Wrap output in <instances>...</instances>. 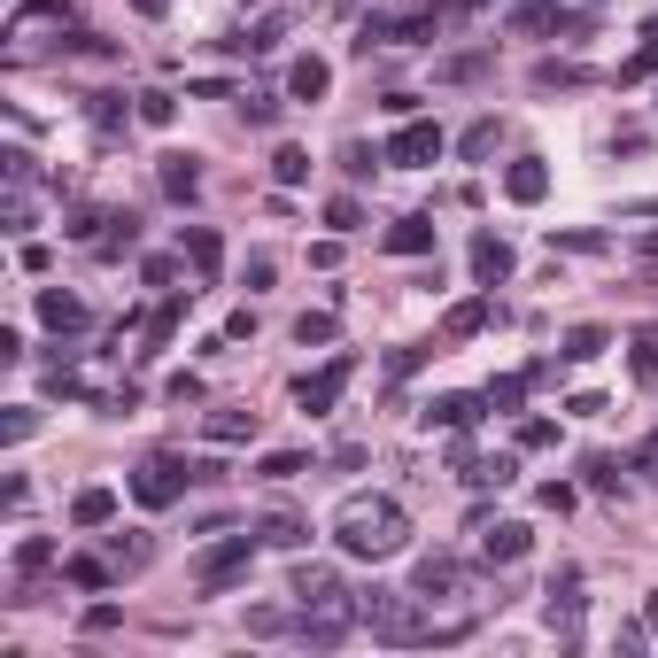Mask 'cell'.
<instances>
[{
  "label": "cell",
  "instance_id": "ba28073f",
  "mask_svg": "<svg viewBox=\"0 0 658 658\" xmlns=\"http://www.w3.org/2000/svg\"><path fill=\"white\" fill-rule=\"evenodd\" d=\"M480 558H488V566H519V558H527V527H519V519L488 527V535H480Z\"/></svg>",
  "mask_w": 658,
  "mask_h": 658
},
{
  "label": "cell",
  "instance_id": "9c48e42d",
  "mask_svg": "<svg viewBox=\"0 0 658 658\" xmlns=\"http://www.w3.org/2000/svg\"><path fill=\"white\" fill-rule=\"evenodd\" d=\"M473 279H480V287H496V279H511V248H504L496 233H480V240H473Z\"/></svg>",
  "mask_w": 658,
  "mask_h": 658
},
{
  "label": "cell",
  "instance_id": "5bb4252c",
  "mask_svg": "<svg viewBox=\"0 0 658 658\" xmlns=\"http://www.w3.org/2000/svg\"><path fill=\"white\" fill-rule=\"evenodd\" d=\"M473 419H480L473 395H442V403H426V426H449V434H465Z\"/></svg>",
  "mask_w": 658,
  "mask_h": 658
},
{
  "label": "cell",
  "instance_id": "484cf974",
  "mask_svg": "<svg viewBox=\"0 0 658 658\" xmlns=\"http://www.w3.org/2000/svg\"><path fill=\"white\" fill-rule=\"evenodd\" d=\"M47 566H55V542H39V535L16 542V573H47Z\"/></svg>",
  "mask_w": 658,
  "mask_h": 658
},
{
  "label": "cell",
  "instance_id": "d4e9b609",
  "mask_svg": "<svg viewBox=\"0 0 658 658\" xmlns=\"http://www.w3.org/2000/svg\"><path fill=\"white\" fill-rule=\"evenodd\" d=\"M535 86H589L581 62H535Z\"/></svg>",
  "mask_w": 658,
  "mask_h": 658
},
{
  "label": "cell",
  "instance_id": "83f0119b",
  "mask_svg": "<svg viewBox=\"0 0 658 658\" xmlns=\"http://www.w3.org/2000/svg\"><path fill=\"white\" fill-rule=\"evenodd\" d=\"M171 117H179V101H171V93H140V124H155V132H163Z\"/></svg>",
  "mask_w": 658,
  "mask_h": 658
},
{
  "label": "cell",
  "instance_id": "ab89813d",
  "mask_svg": "<svg viewBox=\"0 0 658 658\" xmlns=\"http://www.w3.org/2000/svg\"><path fill=\"white\" fill-rule=\"evenodd\" d=\"M132 8H140V16H163V8H171V0H132Z\"/></svg>",
  "mask_w": 658,
  "mask_h": 658
},
{
  "label": "cell",
  "instance_id": "52a82bcc",
  "mask_svg": "<svg viewBox=\"0 0 658 658\" xmlns=\"http://www.w3.org/2000/svg\"><path fill=\"white\" fill-rule=\"evenodd\" d=\"M457 581H465V566L449 558V550H434V558H419V597H457Z\"/></svg>",
  "mask_w": 658,
  "mask_h": 658
},
{
  "label": "cell",
  "instance_id": "6da1fadb",
  "mask_svg": "<svg viewBox=\"0 0 658 658\" xmlns=\"http://www.w3.org/2000/svg\"><path fill=\"white\" fill-rule=\"evenodd\" d=\"M333 542L349 558H395L411 542V519H403L395 496H349V504L333 511Z\"/></svg>",
  "mask_w": 658,
  "mask_h": 658
},
{
  "label": "cell",
  "instance_id": "d6a6232c",
  "mask_svg": "<svg viewBox=\"0 0 658 658\" xmlns=\"http://www.w3.org/2000/svg\"><path fill=\"white\" fill-rule=\"evenodd\" d=\"M326 225H333V233H357V225H364V210L349 202V194H341V202H326Z\"/></svg>",
  "mask_w": 658,
  "mask_h": 658
},
{
  "label": "cell",
  "instance_id": "1f68e13d",
  "mask_svg": "<svg viewBox=\"0 0 658 658\" xmlns=\"http://www.w3.org/2000/svg\"><path fill=\"white\" fill-rule=\"evenodd\" d=\"M635 380H658V333H635Z\"/></svg>",
  "mask_w": 658,
  "mask_h": 658
},
{
  "label": "cell",
  "instance_id": "e0dca14e",
  "mask_svg": "<svg viewBox=\"0 0 658 658\" xmlns=\"http://www.w3.org/2000/svg\"><path fill=\"white\" fill-rule=\"evenodd\" d=\"M39 318H47L55 333H78V326H86V302H78V295H39Z\"/></svg>",
  "mask_w": 658,
  "mask_h": 658
},
{
  "label": "cell",
  "instance_id": "d6986e66",
  "mask_svg": "<svg viewBox=\"0 0 658 658\" xmlns=\"http://www.w3.org/2000/svg\"><path fill=\"white\" fill-rule=\"evenodd\" d=\"M186 256H194V271H202V279H210V271L225 264V240H217L210 225H194V233H186Z\"/></svg>",
  "mask_w": 658,
  "mask_h": 658
},
{
  "label": "cell",
  "instance_id": "3957f363",
  "mask_svg": "<svg viewBox=\"0 0 658 658\" xmlns=\"http://www.w3.org/2000/svg\"><path fill=\"white\" fill-rule=\"evenodd\" d=\"M248 566H256V542L233 535V542H217V550L194 558V589H233V581H248Z\"/></svg>",
  "mask_w": 658,
  "mask_h": 658
},
{
  "label": "cell",
  "instance_id": "5b68a950",
  "mask_svg": "<svg viewBox=\"0 0 658 658\" xmlns=\"http://www.w3.org/2000/svg\"><path fill=\"white\" fill-rule=\"evenodd\" d=\"M349 380H357V357H333V364H318V372H302V380H295V403H302V411H333Z\"/></svg>",
  "mask_w": 658,
  "mask_h": 658
},
{
  "label": "cell",
  "instance_id": "b9f144b4",
  "mask_svg": "<svg viewBox=\"0 0 658 658\" xmlns=\"http://www.w3.org/2000/svg\"><path fill=\"white\" fill-rule=\"evenodd\" d=\"M240 8H256V0H240Z\"/></svg>",
  "mask_w": 658,
  "mask_h": 658
},
{
  "label": "cell",
  "instance_id": "7402d4cb",
  "mask_svg": "<svg viewBox=\"0 0 658 658\" xmlns=\"http://www.w3.org/2000/svg\"><path fill=\"white\" fill-rule=\"evenodd\" d=\"M480 326H488V302H457V310L442 318V333H449V341H465V333H480Z\"/></svg>",
  "mask_w": 658,
  "mask_h": 658
},
{
  "label": "cell",
  "instance_id": "ac0fdd59",
  "mask_svg": "<svg viewBox=\"0 0 658 658\" xmlns=\"http://www.w3.org/2000/svg\"><path fill=\"white\" fill-rule=\"evenodd\" d=\"M256 535H264L271 550H302V542H310V527H302L295 511H271V519H264V527H256Z\"/></svg>",
  "mask_w": 658,
  "mask_h": 658
},
{
  "label": "cell",
  "instance_id": "7c38bea8",
  "mask_svg": "<svg viewBox=\"0 0 658 658\" xmlns=\"http://www.w3.org/2000/svg\"><path fill=\"white\" fill-rule=\"evenodd\" d=\"M434 248V225L426 217H395L388 225V256H426Z\"/></svg>",
  "mask_w": 658,
  "mask_h": 658
},
{
  "label": "cell",
  "instance_id": "8992f818",
  "mask_svg": "<svg viewBox=\"0 0 658 658\" xmlns=\"http://www.w3.org/2000/svg\"><path fill=\"white\" fill-rule=\"evenodd\" d=\"M434 155H442V124H419V117H411L388 140V163H403V171H419V163H434Z\"/></svg>",
  "mask_w": 658,
  "mask_h": 658
},
{
  "label": "cell",
  "instance_id": "8d00e7d4",
  "mask_svg": "<svg viewBox=\"0 0 658 658\" xmlns=\"http://www.w3.org/2000/svg\"><path fill=\"white\" fill-rule=\"evenodd\" d=\"M117 620H124L117 604H93V612H86V635H109V628H117Z\"/></svg>",
  "mask_w": 658,
  "mask_h": 658
},
{
  "label": "cell",
  "instance_id": "9a60e30c",
  "mask_svg": "<svg viewBox=\"0 0 658 658\" xmlns=\"http://www.w3.org/2000/svg\"><path fill=\"white\" fill-rule=\"evenodd\" d=\"M186 302H194V287H186V295H163V302H155V318H148V349H163V341H171V333H179Z\"/></svg>",
  "mask_w": 658,
  "mask_h": 658
},
{
  "label": "cell",
  "instance_id": "603a6c76",
  "mask_svg": "<svg viewBox=\"0 0 658 658\" xmlns=\"http://www.w3.org/2000/svg\"><path fill=\"white\" fill-rule=\"evenodd\" d=\"M496 140H504V124H496V117H480L473 132L457 140V148H465V155H473V163H480V155H496Z\"/></svg>",
  "mask_w": 658,
  "mask_h": 658
},
{
  "label": "cell",
  "instance_id": "74e56055",
  "mask_svg": "<svg viewBox=\"0 0 658 658\" xmlns=\"http://www.w3.org/2000/svg\"><path fill=\"white\" fill-rule=\"evenodd\" d=\"M527 380H535V372H527ZM527 380H496V388H488V403H496V411H511V403H519V388H527Z\"/></svg>",
  "mask_w": 658,
  "mask_h": 658
},
{
  "label": "cell",
  "instance_id": "44dd1931",
  "mask_svg": "<svg viewBox=\"0 0 658 658\" xmlns=\"http://www.w3.org/2000/svg\"><path fill=\"white\" fill-rule=\"evenodd\" d=\"M202 434H210V442H248V434H256V411H217Z\"/></svg>",
  "mask_w": 658,
  "mask_h": 658
},
{
  "label": "cell",
  "instance_id": "cb8c5ba5",
  "mask_svg": "<svg viewBox=\"0 0 658 658\" xmlns=\"http://www.w3.org/2000/svg\"><path fill=\"white\" fill-rule=\"evenodd\" d=\"M566 357H573V364L604 357V326H573V333H566Z\"/></svg>",
  "mask_w": 658,
  "mask_h": 658
},
{
  "label": "cell",
  "instance_id": "f546056e",
  "mask_svg": "<svg viewBox=\"0 0 658 658\" xmlns=\"http://www.w3.org/2000/svg\"><path fill=\"white\" fill-rule=\"evenodd\" d=\"M480 70H488V55H457V62H442L434 78H449V86H465V78H480Z\"/></svg>",
  "mask_w": 658,
  "mask_h": 658
},
{
  "label": "cell",
  "instance_id": "7a4b0ae2",
  "mask_svg": "<svg viewBox=\"0 0 658 658\" xmlns=\"http://www.w3.org/2000/svg\"><path fill=\"white\" fill-rule=\"evenodd\" d=\"M357 620L380 635V643H434V635H442V628L419 612V597H395V589H372V597L357 604Z\"/></svg>",
  "mask_w": 658,
  "mask_h": 658
},
{
  "label": "cell",
  "instance_id": "d590c367",
  "mask_svg": "<svg viewBox=\"0 0 658 658\" xmlns=\"http://www.w3.org/2000/svg\"><path fill=\"white\" fill-rule=\"evenodd\" d=\"M279 31H287V16H264V24H256V39H248V47H256V55H271V47H279Z\"/></svg>",
  "mask_w": 658,
  "mask_h": 658
},
{
  "label": "cell",
  "instance_id": "30bf717a",
  "mask_svg": "<svg viewBox=\"0 0 658 658\" xmlns=\"http://www.w3.org/2000/svg\"><path fill=\"white\" fill-rule=\"evenodd\" d=\"M504 194H511V202H542V194H550V171L527 155V163H511V171H504Z\"/></svg>",
  "mask_w": 658,
  "mask_h": 658
},
{
  "label": "cell",
  "instance_id": "60d3db41",
  "mask_svg": "<svg viewBox=\"0 0 658 658\" xmlns=\"http://www.w3.org/2000/svg\"><path fill=\"white\" fill-rule=\"evenodd\" d=\"M643 628H651V635H658V597H651V612H643Z\"/></svg>",
  "mask_w": 658,
  "mask_h": 658
},
{
  "label": "cell",
  "instance_id": "836d02e7",
  "mask_svg": "<svg viewBox=\"0 0 658 658\" xmlns=\"http://www.w3.org/2000/svg\"><path fill=\"white\" fill-rule=\"evenodd\" d=\"M70 581H78V589H101V581H109V566H101V558H70Z\"/></svg>",
  "mask_w": 658,
  "mask_h": 658
},
{
  "label": "cell",
  "instance_id": "f1b7e54d",
  "mask_svg": "<svg viewBox=\"0 0 658 658\" xmlns=\"http://www.w3.org/2000/svg\"><path fill=\"white\" fill-rule=\"evenodd\" d=\"M295 341H302V349H310V341H333V318H326V310H302V318H295Z\"/></svg>",
  "mask_w": 658,
  "mask_h": 658
},
{
  "label": "cell",
  "instance_id": "4316f807",
  "mask_svg": "<svg viewBox=\"0 0 658 658\" xmlns=\"http://www.w3.org/2000/svg\"><path fill=\"white\" fill-rule=\"evenodd\" d=\"M271 171H279V186H302V179H310V155H302V148H279V155H271Z\"/></svg>",
  "mask_w": 658,
  "mask_h": 658
},
{
  "label": "cell",
  "instance_id": "8fae6325",
  "mask_svg": "<svg viewBox=\"0 0 658 658\" xmlns=\"http://www.w3.org/2000/svg\"><path fill=\"white\" fill-rule=\"evenodd\" d=\"M326 86H333V70L318 55H302L295 70H287V93H295V101H326Z\"/></svg>",
  "mask_w": 658,
  "mask_h": 658
},
{
  "label": "cell",
  "instance_id": "ffe728a7",
  "mask_svg": "<svg viewBox=\"0 0 658 658\" xmlns=\"http://www.w3.org/2000/svg\"><path fill=\"white\" fill-rule=\"evenodd\" d=\"M70 519H78V527H101V519H117V496H109V488H86V496L70 504Z\"/></svg>",
  "mask_w": 658,
  "mask_h": 658
},
{
  "label": "cell",
  "instance_id": "277c9868",
  "mask_svg": "<svg viewBox=\"0 0 658 658\" xmlns=\"http://www.w3.org/2000/svg\"><path fill=\"white\" fill-rule=\"evenodd\" d=\"M186 480H194V465H179V457H148V465L132 473V496H140L148 511H163V504L186 496Z\"/></svg>",
  "mask_w": 658,
  "mask_h": 658
},
{
  "label": "cell",
  "instance_id": "4dcf8cb0",
  "mask_svg": "<svg viewBox=\"0 0 658 658\" xmlns=\"http://www.w3.org/2000/svg\"><path fill=\"white\" fill-rule=\"evenodd\" d=\"M256 473H264V480H295V473H302V457H295V449H271Z\"/></svg>",
  "mask_w": 658,
  "mask_h": 658
},
{
  "label": "cell",
  "instance_id": "f35d334b",
  "mask_svg": "<svg viewBox=\"0 0 658 658\" xmlns=\"http://www.w3.org/2000/svg\"><path fill=\"white\" fill-rule=\"evenodd\" d=\"M279 628H287V612H271V604H264V612H248V635H279Z\"/></svg>",
  "mask_w": 658,
  "mask_h": 658
},
{
  "label": "cell",
  "instance_id": "4fadbf2b",
  "mask_svg": "<svg viewBox=\"0 0 658 658\" xmlns=\"http://www.w3.org/2000/svg\"><path fill=\"white\" fill-rule=\"evenodd\" d=\"M295 597H302V612H310V604H341L333 566H302V573H295Z\"/></svg>",
  "mask_w": 658,
  "mask_h": 658
},
{
  "label": "cell",
  "instance_id": "e575fe53",
  "mask_svg": "<svg viewBox=\"0 0 658 658\" xmlns=\"http://www.w3.org/2000/svg\"><path fill=\"white\" fill-rule=\"evenodd\" d=\"M550 442H558V426H550V419H527V426H519V449H550Z\"/></svg>",
  "mask_w": 658,
  "mask_h": 658
},
{
  "label": "cell",
  "instance_id": "2e32d148",
  "mask_svg": "<svg viewBox=\"0 0 658 658\" xmlns=\"http://www.w3.org/2000/svg\"><path fill=\"white\" fill-rule=\"evenodd\" d=\"M163 194H171V202H194V194H202V171H194L186 155H163Z\"/></svg>",
  "mask_w": 658,
  "mask_h": 658
}]
</instances>
